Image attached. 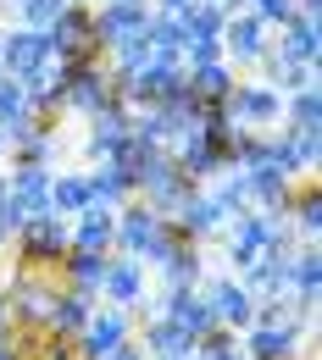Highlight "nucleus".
I'll list each match as a JSON object with an SVG mask.
<instances>
[{
  "label": "nucleus",
  "instance_id": "obj_1",
  "mask_svg": "<svg viewBox=\"0 0 322 360\" xmlns=\"http://www.w3.org/2000/svg\"><path fill=\"white\" fill-rule=\"evenodd\" d=\"M0 288L11 300V321L17 333H45V316L61 294V277L39 266H17V261H0Z\"/></svg>",
  "mask_w": 322,
  "mask_h": 360
},
{
  "label": "nucleus",
  "instance_id": "obj_2",
  "mask_svg": "<svg viewBox=\"0 0 322 360\" xmlns=\"http://www.w3.org/2000/svg\"><path fill=\"white\" fill-rule=\"evenodd\" d=\"M67 244H73V233H67V217H56V211H45V217H28V222L11 233V261L17 266H39V271H56V261L67 255Z\"/></svg>",
  "mask_w": 322,
  "mask_h": 360
},
{
  "label": "nucleus",
  "instance_id": "obj_3",
  "mask_svg": "<svg viewBox=\"0 0 322 360\" xmlns=\"http://www.w3.org/2000/svg\"><path fill=\"white\" fill-rule=\"evenodd\" d=\"M194 188H200V183L189 178V172H178V161H173L167 150H150V161L139 167V178H134V194L156 211V217H173Z\"/></svg>",
  "mask_w": 322,
  "mask_h": 360
},
{
  "label": "nucleus",
  "instance_id": "obj_4",
  "mask_svg": "<svg viewBox=\"0 0 322 360\" xmlns=\"http://www.w3.org/2000/svg\"><path fill=\"white\" fill-rule=\"evenodd\" d=\"M100 300L106 305H123V311H156V300H150V266L139 261V255H123V250H111L106 255V271H100Z\"/></svg>",
  "mask_w": 322,
  "mask_h": 360
},
{
  "label": "nucleus",
  "instance_id": "obj_5",
  "mask_svg": "<svg viewBox=\"0 0 322 360\" xmlns=\"http://www.w3.org/2000/svg\"><path fill=\"white\" fill-rule=\"evenodd\" d=\"M223 111H228L239 128H256V134H273L278 122H283V94L273 84H261V78H239L233 94L223 100Z\"/></svg>",
  "mask_w": 322,
  "mask_h": 360
},
{
  "label": "nucleus",
  "instance_id": "obj_6",
  "mask_svg": "<svg viewBox=\"0 0 322 360\" xmlns=\"http://www.w3.org/2000/svg\"><path fill=\"white\" fill-rule=\"evenodd\" d=\"M123 338H134V311H123V305H106V300H94L89 321H84V333L73 338V355L78 360H106Z\"/></svg>",
  "mask_w": 322,
  "mask_h": 360
},
{
  "label": "nucleus",
  "instance_id": "obj_7",
  "mask_svg": "<svg viewBox=\"0 0 322 360\" xmlns=\"http://www.w3.org/2000/svg\"><path fill=\"white\" fill-rule=\"evenodd\" d=\"M200 294H206V305L217 316V327L244 333V327L256 321V294L239 283V271H206V277H200Z\"/></svg>",
  "mask_w": 322,
  "mask_h": 360
},
{
  "label": "nucleus",
  "instance_id": "obj_8",
  "mask_svg": "<svg viewBox=\"0 0 322 360\" xmlns=\"http://www.w3.org/2000/svg\"><path fill=\"white\" fill-rule=\"evenodd\" d=\"M267 45H273V28H267L250 6H239V11L223 17V61H228L233 72H250L256 56H261Z\"/></svg>",
  "mask_w": 322,
  "mask_h": 360
},
{
  "label": "nucleus",
  "instance_id": "obj_9",
  "mask_svg": "<svg viewBox=\"0 0 322 360\" xmlns=\"http://www.w3.org/2000/svg\"><path fill=\"white\" fill-rule=\"evenodd\" d=\"M111 100H117V78H111L106 56H89V61L67 67V117H89Z\"/></svg>",
  "mask_w": 322,
  "mask_h": 360
},
{
  "label": "nucleus",
  "instance_id": "obj_10",
  "mask_svg": "<svg viewBox=\"0 0 322 360\" xmlns=\"http://www.w3.org/2000/svg\"><path fill=\"white\" fill-rule=\"evenodd\" d=\"M150 22V0H94V50H117L123 39L144 34Z\"/></svg>",
  "mask_w": 322,
  "mask_h": 360
},
{
  "label": "nucleus",
  "instance_id": "obj_11",
  "mask_svg": "<svg viewBox=\"0 0 322 360\" xmlns=\"http://www.w3.org/2000/svg\"><path fill=\"white\" fill-rule=\"evenodd\" d=\"M45 61H56L45 28H23V22L0 28V72H6V78H28V72H39Z\"/></svg>",
  "mask_w": 322,
  "mask_h": 360
},
{
  "label": "nucleus",
  "instance_id": "obj_12",
  "mask_svg": "<svg viewBox=\"0 0 322 360\" xmlns=\"http://www.w3.org/2000/svg\"><path fill=\"white\" fill-rule=\"evenodd\" d=\"M228 217H233V211L223 205V200H217V194H211V188H206V183H200V188L189 194L184 205L173 211V227H178V238H194V244H211V238H223Z\"/></svg>",
  "mask_w": 322,
  "mask_h": 360
},
{
  "label": "nucleus",
  "instance_id": "obj_13",
  "mask_svg": "<svg viewBox=\"0 0 322 360\" xmlns=\"http://www.w3.org/2000/svg\"><path fill=\"white\" fill-rule=\"evenodd\" d=\"M23 89H28V105H34V117H39L45 128H56V122L67 117V67H61V61H45L39 72H28Z\"/></svg>",
  "mask_w": 322,
  "mask_h": 360
},
{
  "label": "nucleus",
  "instance_id": "obj_14",
  "mask_svg": "<svg viewBox=\"0 0 322 360\" xmlns=\"http://www.w3.org/2000/svg\"><path fill=\"white\" fill-rule=\"evenodd\" d=\"M84 122H89V134H84V155H89V167H94V161H111V155L123 150V139H128V105L111 100V105L89 111Z\"/></svg>",
  "mask_w": 322,
  "mask_h": 360
},
{
  "label": "nucleus",
  "instance_id": "obj_15",
  "mask_svg": "<svg viewBox=\"0 0 322 360\" xmlns=\"http://www.w3.org/2000/svg\"><path fill=\"white\" fill-rule=\"evenodd\" d=\"M167 155H173V161H178V172H189L194 183H211L223 167H228V161H223V150H217L211 139L200 134V122H194L189 134L173 139V144H167Z\"/></svg>",
  "mask_w": 322,
  "mask_h": 360
},
{
  "label": "nucleus",
  "instance_id": "obj_16",
  "mask_svg": "<svg viewBox=\"0 0 322 360\" xmlns=\"http://www.w3.org/2000/svg\"><path fill=\"white\" fill-rule=\"evenodd\" d=\"M67 233H73V250H94V255H111L117 250V211L89 200L78 217H67Z\"/></svg>",
  "mask_w": 322,
  "mask_h": 360
},
{
  "label": "nucleus",
  "instance_id": "obj_17",
  "mask_svg": "<svg viewBox=\"0 0 322 360\" xmlns=\"http://www.w3.org/2000/svg\"><path fill=\"white\" fill-rule=\"evenodd\" d=\"M156 311L173 316L189 338H200V333H211V327H217V316H211V305H206V294H200V288H161V294H156Z\"/></svg>",
  "mask_w": 322,
  "mask_h": 360
},
{
  "label": "nucleus",
  "instance_id": "obj_18",
  "mask_svg": "<svg viewBox=\"0 0 322 360\" xmlns=\"http://www.w3.org/2000/svg\"><path fill=\"white\" fill-rule=\"evenodd\" d=\"M250 78H261V84H273L278 94L289 89H311L317 84V67H306V61H295V56H283L278 45H267L256 56V67H250Z\"/></svg>",
  "mask_w": 322,
  "mask_h": 360
},
{
  "label": "nucleus",
  "instance_id": "obj_19",
  "mask_svg": "<svg viewBox=\"0 0 322 360\" xmlns=\"http://www.w3.org/2000/svg\"><path fill=\"white\" fill-rule=\"evenodd\" d=\"M134 338L144 344V355H184L189 360V349H194V338H189L173 316H161V311L134 316Z\"/></svg>",
  "mask_w": 322,
  "mask_h": 360
},
{
  "label": "nucleus",
  "instance_id": "obj_20",
  "mask_svg": "<svg viewBox=\"0 0 322 360\" xmlns=\"http://www.w3.org/2000/svg\"><path fill=\"white\" fill-rule=\"evenodd\" d=\"M244 178H250V205H256V211H283V217H289V200H295V183L300 178H283L273 161L244 167Z\"/></svg>",
  "mask_w": 322,
  "mask_h": 360
},
{
  "label": "nucleus",
  "instance_id": "obj_21",
  "mask_svg": "<svg viewBox=\"0 0 322 360\" xmlns=\"http://www.w3.org/2000/svg\"><path fill=\"white\" fill-rule=\"evenodd\" d=\"M200 277H206V244H194V238H178L173 255L156 266L161 288H200Z\"/></svg>",
  "mask_w": 322,
  "mask_h": 360
},
{
  "label": "nucleus",
  "instance_id": "obj_22",
  "mask_svg": "<svg viewBox=\"0 0 322 360\" xmlns=\"http://www.w3.org/2000/svg\"><path fill=\"white\" fill-rule=\"evenodd\" d=\"M89 311H94V294H78V288L61 283V294H56V305H50V316H45V338H67V344H73V338L84 333Z\"/></svg>",
  "mask_w": 322,
  "mask_h": 360
},
{
  "label": "nucleus",
  "instance_id": "obj_23",
  "mask_svg": "<svg viewBox=\"0 0 322 360\" xmlns=\"http://www.w3.org/2000/svg\"><path fill=\"white\" fill-rule=\"evenodd\" d=\"M289 227L300 244H317L322 238V188H317V172L295 183V200H289Z\"/></svg>",
  "mask_w": 322,
  "mask_h": 360
},
{
  "label": "nucleus",
  "instance_id": "obj_24",
  "mask_svg": "<svg viewBox=\"0 0 322 360\" xmlns=\"http://www.w3.org/2000/svg\"><path fill=\"white\" fill-rule=\"evenodd\" d=\"M156 222H161V217H156L139 194H134V200H123V205H117V250H123V255H144Z\"/></svg>",
  "mask_w": 322,
  "mask_h": 360
},
{
  "label": "nucleus",
  "instance_id": "obj_25",
  "mask_svg": "<svg viewBox=\"0 0 322 360\" xmlns=\"http://www.w3.org/2000/svg\"><path fill=\"white\" fill-rule=\"evenodd\" d=\"M283 56H295V61H306V67H317V56H322V28H317V17H306V11H295L283 28H278V39H273Z\"/></svg>",
  "mask_w": 322,
  "mask_h": 360
},
{
  "label": "nucleus",
  "instance_id": "obj_26",
  "mask_svg": "<svg viewBox=\"0 0 322 360\" xmlns=\"http://www.w3.org/2000/svg\"><path fill=\"white\" fill-rule=\"evenodd\" d=\"M61 150H67V144L56 139V128L39 122L34 134H23L11 150H6V167H56V161H61Z\"/></svg>",
  "mask_w": 322,
  "mask_h": 360
},
{
  "label": "nucleus",
  "instance_id": "obj_27",
  "mask_svg": "<svg viewBox=\"0 0 322 360\" xmlns=\"http://www.w3.org/2000/svg\"><path fill=\"white\" fill-rule=\"evenodd\" d=\"M100 271H106V255L73 250V244H67V255L56 261V277H61L67 288H78V294H94V300H100Z\"/></svg>",
  "mask_w": 322,
  "mask_h": 360
},
{
  "label": "nucleus",
  "instance_id": "obj_28",
  "mask_svg": "<svg viewBox=\"0 0 322 360\" xmlns=\"http://www.w3.org/2000/svg\"><path fill=\"white\" fill-rule=\"evenodd\" d=\"M239 78H244V72H233L228 61L217 56V61H200V67H189V94H194V100H228Z\"/></svg>",
  "mask_w": 322,
  "mask_h": 360
},
{
  "label": "nucleus",
  "instance_id": "obj_29",
  "mask_svg": "<svg viewBox=\"0 0 322 360\" xmlns=\"http://www.w3.org/2000/svg\"><path fill=\"white\" fill-rule=\"evenodd\" d=\"M278 128H295V134H322V89H289L283 94V122Z\"/></svg>",
  "mask_w": 322,
  "mask_h": 360
},
{
  "label": "nucleus",
  "instance_id": "obj_30",
  "mask_svg": "<svg viewBox=\"0 0 322 360\" xmlns=\"http://www.w3.org/2000/svg\"><path fill=\"white\" fill-rule=\"evenodd\" d=\"M89 172V200H100V205H123V200H134V178L117 167V161H94V167H84Z\"/></svg>",
  "mask_w": 322,
  "mask_h": 360
},
{
  "label": "nucleus",
  "instance_id": "obj_31",
  "mask_svg": "<svg viewBox=\"0 0 322 360\" xmlns=\"http://www.w3.org/2000/svg\"><path fill=\"white\" fill-rule=\"evenodd\" d=\"M144 39L156 50V61H178L184 56V22H178V11H150Z\"/></svg>",
  "mask_w": 322,
  "mask_h": 360
},
{
  "label": "nucleus",
  "instance_id": "obj_32",
  "mask_svg": "<svg viewBox=\"0 0 322 360\" xmlns=\"http://www.w3.org/2000/svg\"><path fill=\"white\" fill-rule=\"evenodd\" d=\"M89 205V172H50V211L78 217Z\"/></svg>",
  "mask_w": 322,
  "mask_h": 360
},
{
  "label": "nucleus",
  "instance_id": "obj_33",
  "mask_svg": "<svg viewBox=\"0 0 322 360\" xmlns=\"http://www.w3.org/2000/svg\"><path fill=\"white\" fill-rule=\"evenodd\" d=\"M178 22H184V39H223V11L211 0H189Z\"/></svg>",
  "mask_w": 322,
  "mask_h": 360
},
{
  "label": "nucleus",
  "instance_id": "obj_34",
  "mask_svg": "<svg viewBox=\"0 0 322 360\" xmlns=\"http://www.w3.org/2000/svg\"><path fill=\"white\" fill-rule=\"evenodd\" d=\"M6 6L17 11V22H23V28H50V22L61 17V6H67V0H6Z\"/></svg>",
  "mask_w": 322,
  "mask_h": 360
},
{
  "label": "nucleus",
  "instance_id": "obj_35",
  "mask_svg": "<svg viewBox=\"0 0 322 360\" xmlns=\"http://www.w3.org/2000/svg\"><path fill=\"white\" fill-rule=\"evenodd\" d=\"M244 6H250V11H256L267 28H273V34L289 22V17H295V0H244Z\"/></svg>",
  "mask_w": 322,
  "mask_h": 360
},
{
  "label": "nucleus",
  "instance_id": "obj_36",
  "mask_svg": "<svg viewBox=\"0 0 322 360\" xmlns=\"http://www.w3.org/2000/svg\"><path fill=\"white\" fill-rule=\"evenodd\" d=\"M223 56V39H184V67H200V61H217Z\"/></svg>",
  "mask_w": 322,
  "mask_h": 360
},
{
  "label": "nucleus",
  "instance_id": "obj_37",
  "mask_svg": "<svg viewBox=\"0 0 322 360\" xmlns=\"http://www.w3.org/2000/svg\"><path fill=\"white\" fill-rule=\"evenodd\" d=\"M11 327H17V321H11V300H6V288H0V338H6Z\"/></svg>",
  "mask_w": 322,
  "mask_h": 360
},
{
  "label": "nucleus",
  "instance_id": "obj_38",
  "mask_svg": "<svg viewBox=\"0 0 322 360\" xmlns=\"http://www.w3.org/2000/svg\"><path fill=\"white\" fill-rule=\"evenodd\" d=\"M189 0H150V11H184Z\"/></svg>",
  "mask_w": 322,
  "mask_h": 360
},
{
  "label": "nucleus",
  "instance_id": "obj_39",
  "mask_svg": "<svg viewBox=\"0 0 322 360\" xmlns=\"http://www.w3.org/2000/svg\"><path fill=\"white\" fill-rule=\"evenodd\" d=\"M211 6H217V11H223V17H228V11H239V6H244V0H211Z\"/></svg>",
  "mask_w": 322,
  "mask_h": 360
},
{
  "label": "nucleus",
  "instance_id": "obj_40",
  "mask_svg": "<svg viewBox=\"0 0 322 360\" xmlns=\"http://www.w3.org/2000/svg\"><path fill=\"white\" fill-rule=\"evenodd\" d=\"M0 172H6V139H0Z\"/></svg>",
  "mask_w": 322,
  "mask_h": 360
},
{
  "label": "nucleus",
  "instance_id": "obj_41",
  "mask_svg": "<svg viewBox=\"0 0 322 360\" xmlns=\"http://www.w3.org/2000/svg\"><path fill=\"white\" fill-rule=\"evenodd\" d=\"M150 360H184V355H150Z\"/></svg>",
  "mask_w": 322,
  "mask_h": 360
},
{
  "label": "nucleus",
  "instance_id": "obj_42",
  "mask_svg": "<svg viewBox=\"0 0 322 360\" xmlns=\"http://www.w3.org/2000/svg\"><path fill=\"white\" fill-rule=\"evenodd\" d=\"M73 6H94V0H73Z\"/></svg>",
  "mask_w": 322,
  "mask_h": 360
}]
</instances>
